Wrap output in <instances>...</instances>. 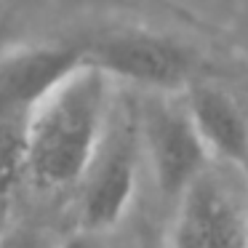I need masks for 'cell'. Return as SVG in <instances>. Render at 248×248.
<instances>
[{
  "label": "cell",
  "mask_w": 248,
  "mask_h": 248,
  "mask_svg": "<svg viewBox=\"0 0 248 248\" xmlns=\"http://www.w3.org/2000/svg\"><path fill=\"white\" fill-rule=\"evenodd\" d=\"M112 80L86 64L54 88L24 120L22 157L46 187L83 182L112 118Z\"/></svg>",
  "instance_id": "obj_1"
},
{
  "label": "cell",
  "mask_w": 248,
  "mask_h": 248,
  "mask_svg": "<svg viewBox=\"0 0 248 248\" xmlns=\"http://www.w3.org/2000/svg\"><path fill=\"white\" fill-rule=\"evenodd\" d=\"M139 157H141L139 120L112 109L107 136H104L88 173L83 176V195H80L83 232L104 235L123 221L136 195Z\"/></svg>",
  "instance_id": "obj_2"
},
{
  "label": "cell",
  "mask_w": 248,
  "mask_h": 248,
  "mask_svg": "<svg viewBox=\"0 0 248 248\" xmlns=\"http://www.w3.org/2000/svg\"><path fill=\"white\" fill-rule=\"evenodd\" d=\"M86 62L109 80L131 83L150 91H187L192 86L195 62L179 40L144 30H120L83 46Z\"/></svg>",
  "instance_id": "obj_3"
},
{
  "label": "cell",
  "mask_w": 248,
  "mask_h": 248,
  "mask_svg": "<svg viewBox=\"0 0 248 248\" xmlns=\"http://www.w3.org/2000/svg\"><path fill=\"white\" fill-rule=\"evenodd\" d=\"M139 139L160 195L179 205V200L208 173L205 166L211 160L187 109L166 99L147 102L139 115Z\"/></svg>",
  "instance_id": "obj_4"
},
{
  "label": "cell",
  "mask_w": 248,
  "mask_h": 248,
  "mask_svg": "<svg viewBox=\"0 0 248 248\" xmlns=\"http://www.w3.org/2000/svg\"><path fill=\"white\" fill-rule=\"evenodd\" d=\"M86 64L83 46L35 43L19 46L0 56V120L24 118Z\"/></svg>",
  "instance_id": "obj_5"
},
{
  "label": "cell",
  "mask_w": 248,
  "mask_h": 248,
  "mask_svg": "<svg viewBox=\"0 0 248 248\" xmlns=\"http://www.w3.org/2000/svg\"><path fill=\"white\" fill-rule=\"evenodd\" d=\"M171 248H248V208L221 179L205 173L182 200Z\"/></svg>",
  "instance_id": "obj_6"
},
{
  "label": "cell",
  "mask_w": 248,
  "mask_h": 248,
  "mask_svg": "<svg viewBox=\"0 0 248 248\" xmlns=\"http://www.w3.org/2000/svg\"><path fill=\"white\" fill-rule=\"evenodd\" d=\"M184 109L211 157L248 168V120L230 93L192 83L184 91Z\"/></svg>",
  "instance_id": "obj_7"
},
{
  "label": "cell",
  "mask_w": 248,
  "mask_h": 248,
  "mask_svg": "<svg viewBox=\"0 0 248 248\" xmlns=\"http://www.w3.org/2000/svg\"><path fill=\"white\" fill-rule=\"evenodd\" d=\"M14 189H16V166L0 157V240L14 230Z\"/></svg>",
  "instance_id": "obj_8"
},
{
  "label": "cell",
  "mask_w": 248,
  "mask_h": 248,
  "mask_svg": "<svg viewBox=\"0 0 248 248\" xmlns=\"http://www.w3.org/2000/svg\"><path fill=\"white\" fill-rule=\"evenodd\" d=\"M59 237H54L43 227H14L3 240L0 248H56Z\"/></svg>",
  "instance_id": "obj_9"
},
{
  "label": "cell",
  "mask_w": 248,
  "mask_h": 248,
  "mask_svg": "<svg viewBox=\"0 0 248 248\" xmlns=\"http://www.w3.org/2000/svg\"><path fill=\"white\" fill-rule=\"evenodd\" d=\"M56 248H104L102 235H91V232H78V235L62 237L56 243Z\"/></svg>",
  "instance_id": "obj_10"
}]
</instances>
